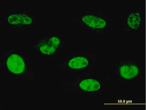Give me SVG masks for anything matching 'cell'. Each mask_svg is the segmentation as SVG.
<instances>
[{
  "label": "cell",
  "instance_id": "obj_3",
  "mask_svg": "<svg viewBox=\"0 0 146 110\" xmlns=\"http://www.w3.org/2000/svg\"><path fill=\"white\" fill-rule=\"evenodd\" d=\"M76 21L83 28L97 33H103L108 25L107 19L105 17L93 13L81 15Z\"/></svg>",
  "mask_w": 146,
  "mask_h": 110
},
{
  "label": "cell",
  "instance_id": "obj_7",
  "mask_svg": "<svg viewBox=\"0 0 146 110\" xmlns=\"http://www.w3.org/2000/svg\"><path fill=\"white\" fill-rule=\"evenodd\" d=\"M7 23L16 27H24L31 25L33 21V17L24 13H14L8 15Z\"/></svg>",
  "mask_w": 146,
  "mask_h": 110
},
{
  "label": "cell",
  "instance_id": "obj_5",
  "mask_svg": "<svg viewBox=\"0 0 146 110\" xmlns=\"http://www.w3.org/2000/svg\"><path fill=\"white\" fill-rule=\"evenodd\" d=\"M74 89L81 93H98L102 89L103 85L101 81L92 77L79 79L73 84Z\"/></svg>",
  "mask_w": 146,
  "mask_h": 110
},
{
  "label": "cell",
  "instance_id": "obj_4",
  "mask_svg": "<svg viewBox=\"0 0 146 110\" xmlns=\"http://www.w3.org/2000/svg\"><path fill=\"white\" fill-rule=\"evenodd\" d=\"M62 39L59 35H51L38 41L35 49L44 56H54L58 51L62 45Z\"/></svg>",
  "mask_w": 146,
  "mask_h": 110
},
{
  "label": "cell",
  "instance_id": "obj_6",
  "mask_svg": "<svg viewBox=\"0 0 146 110\" xmlns=\"http://www.w3.org/2000/svg\"><path fill=\"white\" fill-rule=\"evenodd\" d=\"M5 64L8 71L15 75L23 74L27 69V64L23 57L15 53L8 55Z\"/></svg>",
  "mask_w": 146,
  "mask_h": 110
},
{
  "label": "cell",
  "instance_id": "obj_1",
  "mask_svg": "<svg viewBox=\"0 0 146 110\" xmlns=\"http://www.w3.org/2000/svg\"><path fill=\"white\" fill-rule=\"evenodd\" d=\"M141 73V65L133 60H122L116 66V73L118 80L122 83L134 81L140 77Z\"/></svg>",
  "mask_w": 146,
  "mask_h": 110
},
{
  "label": "cell",
  "instance_id": "obj_2",
  "mask_svg": "<svg viewBox=\"0 0 146 110\" xmlns=\"http://www.w3.org/2000/svg\"><path fill=\"white\" fill-rule=\"evenodd\" d=\"M98 60L94 54H75L67 61L65 68L74 73H81L92 69Z\"/></svg>",
  "mask_w": 146,
  "mask_h": 110
},
{
  "label": "cell",
  "instance_id": "obj_8",
  "mask_svg": "<svg viewBox=\"0 0 146 110\" xmlns=\"http://www.w3.org/2000/svg\"><path fill=\"white\" fill-rule=\"evenodd\" d=\"M142 21L141 13L139 10L130 11L127 15L126 25L128 29L134 30L139 29Z\"/></svg>",
  "mask_w": 146,
  "mask_h": 110
}]
</instances>
